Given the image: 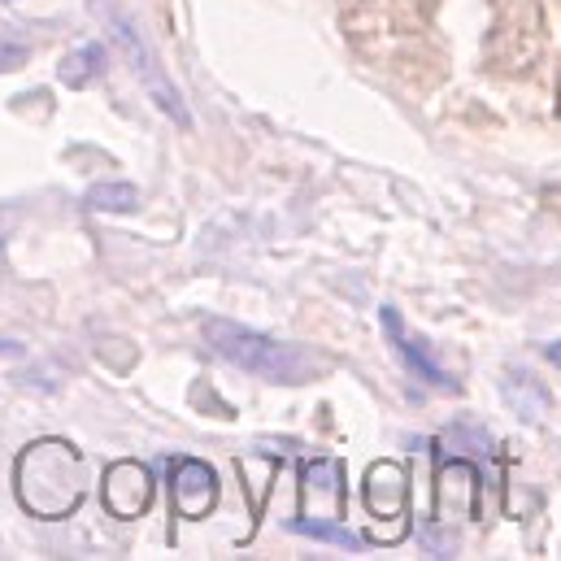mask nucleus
Returning <instances> with one entry per match:
<instances>
[{
	"mask_svg": "<svg viewBox=\"0 0 561 561\" xmlns=\"http://www.w3.org/2000/svg\"><path fill=\"white\" fill-rule=\"evenodd\" d=\"M105 75V48L101 44H83V48H75L66 61H61V70H57V79L66 83V88H92L96 79Z\"/></svg>",
	"mask_w": 561,
	"mask_h": 561,
	"instance_id": "0eeeda50",
	"label": "nucleus"
},
{
	"mask_svg": "<svg viewBox=\"0 0 561 561\" xmlns=\"http://www.w3.org/2000/svg\"><path fill=\"white\" fill-rule=\"evenodd\" d=\"M218 501V474L196 461V457H179L170 461V505L179 510V518H205Z\"/></svg>",
	"mask_w": 561,
	"mask_h": 561,
	"instance_id": "20e7f679",
	"label": "nucleus"
},
{
	"mask_svg": "<svg viewBox=\"0 0 561 561\" xmlns=\"http://www.w3.org/2000/svg\"><path fill=\"white\" fill-rule=\"evenodd\" d=\"M296 536H309V540H318V545H335V549H362V536H353L348 527H340V523H327V518H291L287 523Z\"/></svg>",
	"mask_w": 561,
	"mask_h": 561,
	"instance_id": "1a4fd4ad",
	"label": "nucleus"
},
{
	"mask_svg": "<svg viewBox=\"0 0 561 561\" xmlns=\"http://www.w3.org/2000/svg\"><path fill=\"white\" fill-rule=\"evenodd\" d=\"M88 9H92V18L105 26V35L114 39V48L127 57V66H131V75L140 79V88L152 96V105L174 123V127H192V114H187V105H183V96H179V88L165 79V70H161V61H157V53H152V44L140 35V26H136V18L118 4V0H88Z\"/></svg>",
	"mask_w": 561,
	"mask_h": 561,
	"instance_id": "7ed1b4c3",
	"label": "nucleus"
},
{
	"mask_svg": "<svg viewBox=\"0 0 561 561\" xmlns=\"http://www.w3.org/2000/svg\"><path fill=\"white\" fill-rule=\"evenodd\" d=\"M379 322H383V331H388V340H392V348H397V357L405 362V370L422 379V383H431L435 392H457V379L426 353V344L414 340L410 331H405V322H401V313H397V305H383L379 309Z\"/></svg>",
	"mask_w": 561,
	"mask_h": 561,
	"instance_id": "39448f33",
	"label": "nucleus"
},
{
	"mask_svg": "<svg viewBox=\"0 0 561 561\" xmlns=\"http://www.w3.org/2000/svg\"><path fill=\"white\" fill-rule=\"evenodd\" d=\"M549 362H553V366L561 370V340H558V344H549Z\"/></svg>",
	"mask_w": 561,
	"mask_h": 561,
	"instance_id": "9b49d317",
	"label": "nucleus"
},
{
	"mask_svg": "<svg viewBox=\"0 0 561 561\" xmlns=\"http://www.w3.org/2000/svg\"><path fill=\"white\" fill-rule=\"evenodd\" d=\"M4 222H9V209L0 205V244H4Z\"/></svg>",
	"mask_w": 561,
	"mask_h": 561,
	"instance_id": "f8f14e48",
	"label": "nucleus"
},
{
	"mask_svg": "<svg viewBox=\"0 0 561 561\" xmlns=\"http://www.w3.org/2000/svg\"><path fill=\"white\" fill-rule=\"evenodd\" d=\"M105 505L114 518H140L152 501V470L140 461H114L105 470Z\"/></svg>",
	"mask_w": 561,
	"mask_h": 561,
	"instance_id": "423d86ee",
	"label": "nucleus"
},
{
	"mask_svg": "<svg viewBox=\"0 0 561 561\" xmlns=\"http://www.w3.org/2000/svg\"><path fill=\"white\" fill-rule=\"evenodd\" d=\"M26 57H31V48H26V44H18V39H4V35H0V70H18V66H26Z\"/></svg>",
	"mask_w": 561,
	"mask_h": 561,
	"instance_id": "9d476101",
	"label": "nucleus"
},
{
	"mask_svg": "<svg viewBox=\"0 0 561 561\" xmlns=\"http://www.w3.org/2000/svg\"><path fill=\"white\" fill-rule=\"evenodd\" d=\"M205 340H209V348L222 362H231L236 370L257 375L266 383L296 388V383H309V379H318V375L331 370V362L318 357L313 348L287 344V340H275V335H262V331L240 327L231 318H205Z\"/></svg>",
	"mask_w": 561,
	"mask_h": 561,
	"instance_id": "f257e3e1",
	"label": "nucleus"
},
{
	"mask_svg": "<svg viewBox=\"0 0 561 561\" xmlns=\"http://www.w3.org/2000/svg\"><path fill=\"white\" fill-rule=\"evenodd\" d=\"M18 501L35 518H66L83 501V457L61 439H35L13 470Z\"/></svg>",
	"mask_w": 561,
	"mask_h": 561,
	"instance_id": "f03ea898",
	"label": "nucleus"
},
{
	"mask_svg": "<svg viewBox=\"0 0 561 561\" xmlns=\"http://www.w3.org/2000/svg\"><path fill=\"white\" fill-rule=\"evenodd\" d=\"M83 205H88L92 214H131V209L140 205V187H136V183H123V179H110V183L88 187Z\"/></svg>",
	"mask_w": 561,
	"mask_h": 561,
	"instance_id": "6e6552de",
	"label": "nucleus"
}]
</instances>
